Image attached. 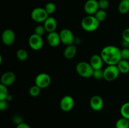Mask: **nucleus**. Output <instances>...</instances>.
Returning <instances> with one entry per match:
<instances>
[{
    "label": "nucleus",
    "mask_w": 129,
    "mask_h": 128,
    "mask_svg": "<svg viewBox=\"0 0 129 128\" xmlns=\"http://www.w3.org/2000/svg\"><path fill=\"white\" fill-rule=\"evenodd\" d=\"M121 58L123 60H128L129 59V48H123L121 50Z\"/></svg>",
    "instance_id": "nucleus-30"
},
{
    "label": "nucleus",
    "mask_w": 129,
    "mask_h": 128,
    "mask_svg": "<svg viewBox=\"0 0 129 128\" xmlns=\"http://www.w3.org/2000/svg\"><path fill=\"white\" fill-rule=\"evenodd\" d=\"M44 26L47 32L51 33L55 31L57 23V21L52 16H49L46 20L44 22Z\"/></svg>",
    "instance_id": "nucleus-15"
},
{
    "label": "nucleus",
    "mask_w": 129,
    "mask_h": 128,
    "mask_svg": "<svg viewBox=\"0 0 129 128\" xmlns=\"http://www.w3.org/2000/svg\"><path fill=\"white\" fill-rule=\"evenodd\" d=\"M103 71H104V79L108 82H112L116 80L120 73L117 65H108L103 70Z\"/></svg>",
    "instance_id": "nucleus-4"
},
{
    "label": "nucleus",
    "mask_w": 129,
    "mask_h": 128,
    "mask_svg": "<svg viewBox=\"0 0 129 128\" xmlns=\"http://www.w3.org/2000/svg\"><path fill=\"white\" fill-rule=\"evenodd\" d=\"M45 31H46V30H45L44 25H38L35 28L34 33L40 36H42L45 34Z\"/></svg>",
    "instance_id": "nucleus-28"
},
{
    "label": "nucleus",
    "mask_w": 129,
    "mask_h": 128,
    "mask_svg": "<svg viewBox=\"0 0 129 128\" xmlns=\"http://www.w3.org/2000/svg\"><path fill=\"white\" fill-rule=\"evenodd\" d=\"M60 38V41L64 45H73L74 42V36L73 33L69 29H62L59 33Z\"/></svg>",
    "instance_id": "nucleus-7"
},
{
    "label": "nucleus",
    "mask_w": 129,
    "mask_h": 128,
    "mask_svg": "<svg viewBox=\"0 0 129 128\" xmlns=\"http://www.w3.org/2000/svg\"><path fill=\"white\" fill-rule=\"evenodd\" d=\"M15 33L11 29H6L4 30L1 35V40L4 45L10 46L13 45L15 41Z\"/></svg>",
    "instance_id": "nucleus-10"
},
{
    "label": "nucleus",
    "mask_w": 129,
    "mask_h": 128,
    "mask_svg": "<svg viewBox=\"0 0 129 128\" xmlns=\"http://www.w3.org/2000/svg\"><path fill=\"white\" fill-rule=\"evenodd\" d=\"M120 114L122 117L129 120V102L124 103L120 108Z\"/></svg>",
    "instance_id": "nucleus-21"
},
{
    "label": "nucleus",
    "mask_w": 129,
    "mask_h": 128,
    "mask_svg": "<svg viewBox=\"0 0 129 128\" xmlns=\"http://www.w3.org/2000/svg\"><path fill=\"white\" fill-rule=\"evenodd\" d=\"M122 38L123 41L129 43V28H126L122 32Z\"/></svg>",
    "instance_id": "nucleus-31"
},
{
    "label": "nucleus",
    "mask_w": 129,
    "mask_h": 128,
    "mask_svg": "<svg viewBox=\"0 0 129 128\" xmlns=\"http://www.w3.org/2000/svg\"><path fill=\"white\" fill-rule=\"evenodd\" d=\"M98 6H99V9L105 10L109 6V2L108 0H99Z\"/></svg>",
    "instance_id": "nucleus-29"
},
{
    "label": "nucleus",
    "mask_w": 129,
    "mask_h": 128,
    "mask_svg": "<svg viewBox=\"0 0 129 128\" xmlns=\"http://www.w3.org/2000/svg\"><path fill=\"white\" fill-rule=\"evenodd\" d=\"M76 70L81 77L84 78H90L93 77L94 69L89 63L80 61L76 66Z\"/></svg>",
    "instance_id": "nucleus-3"
},
{
    "label": "nucleus",
    "mask_w": 129,
    "mask_h": 128,
    "mask_svg": "<svg viewBox=\"0 0 129 128\" xmlns=\"http://www.w3.org/2000/svg\"><path fill=\"white\" fill-rule=\"evenodd\" d=\"M16 80V75L12 72H6L1 77V84L8 87L14 84Z\"/></svg>",
    "instance_id": "nucleus-13"
},
{
    "label": "nucleus",
    "mask_w": 129,
    "mask_h": 128,
    "mask_svg": "<svg viewBox=\"0 0 129 128\" xmlns=\"http://www.w3.org/2000/svg\"><path fill=\"white\" fill-rule=\"evenodd\" d=\"M13 120H14V122L16 123L17 125H18V124H20V123L23 122L22 120L21 119V117H19V116H15V117H14Z\"/></svg>",
    "instance_id": "nucleus-34"
},
{
    "label": "nucleus",
    "mask_w": 129,
    "mask_h": 128,
    "mask_svg": "<svg viewBox=\"0 0 129 128\" xmlns=\"http://www.w3.org/2000/svg\"><path fill=\"white\" fill-rule=\"evenodd\" d=\"M16 128H31V127H30V126L28 125V124H27L26 123H25L23 122L18 124Z\"/></svg>",
    "instance_id": "nucleus-33"
},
{
    "label": "nucleus",
    "mask_w": 129,
    "mask_h": 128,
    "mask_svg": "<svg viewBox=\"0 0 129 128\" xmlns=\"http://www.w3.org/2000/svg\"><path fill=\"white\" fill-rule=\"evenodd\" d=\"M31 18L37 23H44L49 17V14L43 8H35L31 13Z\"/></svg>",
    "instance_id": "nucleus-5"
},
{
    "label": "nucleus",
    "mask_w": 129,
    "mask_h": 128,
    "mask_svg": "<svg viewBox=\"0 0 129 128\" xmlns=\"http://www.w3.org/2000/svg\"><path fill=\"white\" fill-rule=\"evenodd\" d=\"M40 89H41L36 85L31 86L29 89V94H30V96L33 97L39 96L40 93Z\"/></svg>",
    "instance_id": "nucleus-25"
},
{
    "label": "nucleus",
    "mask_w": 129,
    "mask_h": 128,
    "mask_svg": "<svg viewBox=\"0 0 129 128\" xmlns=\"http://www.w3.org/2000/svg\"><path fill=\"white\" fill-rule=\"evenodd\" d=\"M101 56L103 61L108 65H117L121 58V50L115 46L109 45L103 48L101 51Z\"/></svg>",
    "instance_id": "nucleus-1"
},
{
    "label": "nucleus",
    "mask_w": 129,
    "mask_h": 128,
    "mask_svg": "<svg viewBox=\"0 0 129 128\" xmlns=\"http://www.w3.org/2000/svg\"><path fill=\"white\" fill-rule=\"evenodd\" d=\"M28 45L32 50L35 51L41 50L44 45L42 36H40L35 33L32 34L30 35L28 38Z\"/></svg>",
    "instance_id": "nucleus-6"
},
{
    "label": "nucleus",
    "mask_w": 129,
    "mask_h": 128,
    "mask_svg": "<svg viewBox=\"0 0 129 128\" xmlns=\"http://www.w3.org/2000/svg\"><path fill=\"white\" fill-rule=\"evenodd\" d=\"M8 107V100H0V110H5Z\"/></svg>",
    "instance_id": "nucleus-32"
},
{
    "label": "nucleus",
    "mask_w": 129,
    "mask_h": 128,
    "mask_svg": "<svg viewBox=\"0 0 129 128\" xmlns=\"http://www.w3.org/2000/svg\"><path fill=\"white\" fill-rule=\"evenodd\" d=\"M77 53V48L75 45H71L66 46L63 52L64 56L66 59L71 60L76 56Z\"/></svg>",
    "instance_id": "nucleus-17"
},
{
    "label": "nucleus",
    "mask_w": 129,
    "mask_h": 128,
    "mask_svg": "<svg viewBox=\"0 0 129 128\" xmlns=\"http://www.w3.org/2000/svg\"><path fill=\"white\" fill-rule=\"evenodd\" d=\"M51 83V78L50 75L45 73L38 74L35 79V85H37L40 89L47 87Z\"/></svg>",
    "instance_id": "nucleus-8"
},
{
    "label": "nucleus",
    "mask_w": 129,
    "mask_h": 128,
    "mask_svg": "<svg viewBox=\"0 0 129 128\" xmlns=\"http://www.w3.org/2000/svg\"><path fill=\"white\" fill-rule=\"evenodd\" d=\"M74 105V99L70 95L63 97L60 101V107L62 111L69 112L73 109Z\"/></svg>",
    "instance_id": "nucleus-9"
},
{
    "label": "nucleus",
    "mask_w": 129,
    "mask_h": 128,
    "mask_svg": "<svg viewBox=\"0 0 129 128\" xmlns=\"http://www.w3.org/2000/svg\"><path fill=\"white\" fill-rule=\"evenodd\" d=\"M93 77H94L96 80L104 79V71H103V70H102V69L94 70Z\"/></svg>",
    "instance_id": "nucleus-27"
},
{
    "label": "nucleus",
    "mask_w": 129,
    "mask_h": 128,
    "mask_svg": "<svg viewBox=\"0 0 129 128\" xmlns=\"http://www.w3.org/2000/svg\"><path fill=\"white\" fill-rule=\"evenodd\" d=\"M9 95L7 87L3 84H0V100H6Z\"/></svg>",
    "instance_id": "nucleus-24"
},
{
    "label": "nucleus",
    "mask_w": 129,
    "mask_h": 128,
    "mask_svg": "<svg viewBox=\"0 0 129 128\" xmlns=\"http://www.w3.org/2000/svg\"><path fill=\"white\" fill-rule=\"evenodd\" d=\"M100 23L94 15H88L82 20L81 25L83 30L88 32H92L98 29Z\"/></svg>",
    "instance_id": "nucleus-2"
},
{
    "label": "nucleus",
    "mask_w": 129,
    "mask_h": 128,
    "mask_svg": "<svg viewBox=\"0 0 129 128\" xmlns=\"http://www.w3.org/2000/svg\"><path fill=\"white\" fill-rule=\"evenodd\" d=\"M98 10V1L96 0H88L84 5V10L88 15H94Z\"/></svg>",
    "instance_id": "nucleus-11"
},
{
    "label": "nucleus",
    "mask_w": 129,
    "mask_h": 128,
    "mask_svg": "<svg viewBox=\"0 0 129 128\" xmlns=\"http://www.w3.org/2000/svg\"><path fill=\"white\" fill-rule=\"evenodd\" d=\"M28 56V55L27 51L24 49H19L16 52V57H17L18 60L21 61L26 60Z\"/></svg>",
    "instance_id": "nucleus-23"
},
{
    "label": "nucleus",
    "mask_w": 129,
    "mask_h": 128,
    "mask_svg": "<svg viewBox=\"0 0 129 128\" xmlns=\"http://www.w3.org/2000/svg\"><path fill=\"white\" fill-rule=\"evenodd\" d=\"M117 66L120 72L122 74H127L129 72V62L128 60L121 59L117 64Z\"/></svg>",
    "instance_id": "nucleus-18"
},
{
    "label": "nucleus",
    "mask_w": 129,
    "mask_h": 128,
    "mask_svg": "<svg viewBox=\"0 0 129 128\" xmlns=\"http://www.w3.org/2000/svg\"><path fill=\"white\" fill-rule=\"evenodd\" d=\"M103 62L104 61L101 55L95 54L91 57L89 63L94 70H98V69H102Z\"/></svg>",
    "instance_id": "nucleus-16"
},
{
    "label": "nucleus",
    "mask_w": 129,
    "mask_h": 128,
    "mask_svg": "<svg viewBox=\"0 0 129 128\" xmlns=\"http://www.w3.org/2000/svg\"><path fill=\"white\" fill-rule=\"evenodd\" d=\"M44 8L49 15H51V14L54 13L56 10V6L54 3L49 2L46 4Z\"/></svg>",
    "instance_id": "nucleus-26"
},
{
    "label": "nucleus",
    "mask_w": 129,
    "mask_h": 128,
    "mask_svg": "<svg viewBox=\"0 0 129 128\" xmlns=\"http://www.w3.org/2000/svg\"><path fill=\"white\" fill-rule=\"evenodd\" d=\"M115 128H129V120L124 117L120 118L116 122Z\"/></svg>",
    "instance_id": "nucleus-20"
},
{
    "label": "nucleus",
    "mask_w": 129,
    "mask_h": 128,
    "mask_svg": "<svg viewBox=\"0 0 129 128\" xmlns=\"http://www.w3.org/2000/svg\"><path fill=\"white\" fill-rule=\"evenodd\" d=\"M118 9L120 14L127 13L129 11V0H122L118 5Z\"/></svg>",
    "instance_id": "nucleus-19"
},
{
    "label": "nucleus",
    "mask_w": 129,
    "mask_h": 128,
    "mask_svg": "<svg viewBox=\"0 0 129 128\" xmlns=\"http://www.w3.org/2000/svg\"><path fill=\"white\" fill-rule=\"evenodd\" d=\"M47 40L48 44L52 47H56L61 42L59 33H57L56 31L49 33L47 36Z\"/></svg>",
    "instance_id": "nucleus-14"
},
{
    "label": "nucleus",
    "mask_w": 129,
    "mask_h": 128,
    "mask_svg": "<svg viewBox=\"0 0 129 128\" xmlns=\"http://www.w3.org/2000/svg\"><path fill=\"white\" fill-rule=\"evenodd\" d=\"M91 108L94 111H100L103 107V100L99 95H94L92 97L89 101Z\"/></svg>",
    "instance_id": "nucleus-12"
},
{
    "label": "nucleus",
    "mask_w": 129,
    "mask_h": 128,
    "mask_svg": "<svg viewBox=\"0 0 129 128\" xmlns=\"http://www.w3.org/2000/svg\"><path fill=\"white\" fill-rule=\"evenodd\" d=\"M94 16H95L96 18L100 22H102V21H104L105 20L107 19V12H106L105 10L99 9V10L97 11V12L94 14Z\"/></svg>",
    "instance_id": "nucleus-22"
}]
</instances>
